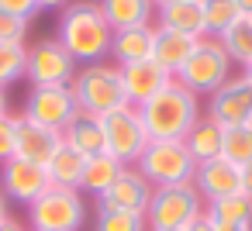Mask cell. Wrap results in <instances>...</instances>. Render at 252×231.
I'll use <instances>...</instances> for the list:
<instances>
[{
	"instance_id": "5bb4252c",
	"label": "cell",
	"mask_w": 252,
	"mask_h": 231,
	"mask_svg": "<svg viewBox=\"0 0 252 231\" xmlns=\"http://www.w3.org/2000/svg\"><path fill=\"white\" fill-rule=\"evenodd\" d=\"M121 80H125V97H128L131 107H142L145 100H152L159 90H166V87L173 83V76H169L156 59L121 66Z\"/></svg>"
},
{
	"instance_id": "b9f144b4",
	"label": "cell",
	"mask_w": 252,
	"mask_h": 231,
	"mask_svg": "<svg viewBox=\"0 0 252 231\" xmlns=\"http://www.w3.org/2000/svg\"><path fill=\"white\" fill-rule=\"evenodd\" d=\"M242 76H245V80H249V83H252V62H249V66H245V69H242Z\"/></svg>"
},
{
	"instance_id": "6da1fadb",
	"label": "cell",
	"mask_w": 252,
	"mask_h": 231,
	"mask_svg": "<svg viewBox=\"0 0 252 231\" xmlns=\"http://www.w3.org/2000/svg\"><path fill=\"white\" fill-rule=\"evenodd\" d=\"M56 38L76 59V66H90V62H104L111 56L114 31H111L107 18L100 14L97 0H73L69 7L59 11Z\"/></svg>"
},
{
	"instance_id": "5b68a950",
	"label": "cell",
	"mask_w": 252,
	"mask_h": 231,
	"mask_svg": "<svg viewBox=\"0 0 252 231\" xmlns=\"http://www.w3.org/2000/svg\"><path fill=\"white\" fill-rule=\"evenodd\" d=\"M135 169L159 190V186L193 183L197 162H193V155L187 152L183 142H173V138H152V142L145 145V152L138 155Z\"/></svg>"
},
{
	"instance_id": "e575fe53",
	"label": "cell",
	"mask_w": 252,
	"mask_h": 231,
	"mask_svg": "<svg viewBox=\"0 0 252 231\" xmlns=\"http://www.w3.org/2000/svg\"><path fill=\"white\" fill-rule=\"evenodd\" d=\"M0 231H32V228H28L25 221H18V217H11V214H7L4 221H0Z\"/></svg>"
},
{
	"instance_id": "836d02e7",
	"label": "cell",
	"mask_w": 252,
	"mask_h": 231,
	"mask_svg": "<svg viewBox=\"0 0 252 231\" xmlns=\"http://www.w3.org/2000/svg\"><path fill=\"white\" fill-rule=\"evenodd\" d=\"M183 231H218V224H214V221H211L207 214H200V217H197V221H193L190 228H183Z\"/></svg>"
},
{
	"instance_id": "74e56055",
	"label": "cell",
	"mask_w": 252,
	"mask_h": 231,
	"mask_svg": "<svg viewBox=\"0 0 252 231\" xmlns=\"http://www.w3.org/2000/svg\"><path fill=\"white\" fill-rule=\"evenodd\" d=\"M235 4H238L242 18H252V0H235Z\"/></svg>"
},
{
	"instance_id": "277c9868",
	"label": "cell",
	"mask_w": 252,
	"mask_h": 231,
	"mask_svg": "<svg viewBox=\"0 0 252 231\" xmlns=\"http://www.w3.org/2000/svg\"><path fill=\"white\" fill-rule=\"evenodd\" d=\"M231 56L224 52V45L218 42V38H211V35H204V38H197V45H193V52H190V59L183 62V69L176 73V83H183L190 93H197V97H211L218 87H224L235 73H231Z\"/></svg>"
},
{
	"instance_id": "8992f818",
	"label": "cell",
	"mask_w": 252,
	"mask_h": 231,
	"mask_svg": "<svg viewBox=\"0 0 252 231\" xmlns=\"http://www.w3.org/2000/svg\"><path fill=\"white\" fill-rule=\"evenodd\" d=\"M204 207L207 203L193 183L159 186V190H152L145 221H149V231H183L204 214Z\"/></svg>"
},
{
	"instance_id": "4fadbf2b",
	"label": "cell",
	"mask_w": 252,
	"mask_h": 231,
	"mask_svg": "<svg viewBox=\"0 0 252 231\" xmlns=\"http://www.w3.org/2000/svg\"><path fill=\"white\" fill-rule=\"evenodd\" d=\"M152 183L135 169V166H125L121 176L114 179V186L107 193L97 197V207H107V210H131V214H145L149 210V200H152Z\"/></svg>"
},
{
	"instance_id": "4dcf8cb0",
	"label": "cell",
	"mask_w": 252,
	"mask_h": 231,
	"mask_svg": "<svg viewBox=\"0 0 252 231\" xmlns=\"http://www.w3.org/2000/svg\"><path fill=\"white\" fill-rule=\"evenodd\" d=\"M14 152H18V117L4 114L0 117V166L14 159Z\"/></svg>"
},
{
	"instance_id": "3957f363",
	"label": "cell",
	"mask_w": 252,
	"mask_h": 231,
	"mask_svg": "<svg viewBox=\"0 0 252 231\" xmlns=\"http://www.w3.org/2000/svg\"><path fill=\"white\" fill-rule=\"evenodd\" d=\"M80 111L87 114H111L118 107H128V97H125V80H121V66L114 62H90V66H80L73 83H69Z\"/></svg>"
},
{
	"instance_id": "d590c367",
	"label": "cell",
	"mask_w": 252,
	"mask_h": 231,
	"mask_svg": "<svg viewBox=\"0 0 252 231\" xmlns=\"http://www.w3.org/2000/svg\"><path fill=\"white\" fill-rule=\"evenodd\" d=\"M69 4H73V0H38V11H63Z\"/></svg>"
},
{
	"instance_id": "52a82bcc",
	"label": "cell",
	"mask_w": 252,
	"mask_h": 231,
	"mask_svg": "<svg viewBox=\"0 0 252 231\" xmlns=\"http://www.w3.org/2000/svg\"><path fill=\"white\" fill-rule=\"evenodd\" d=\"M83 221H87V203L80 190L49 186L35 203H28L32 231H80Z\"/></svg>"
},
{
	"instance_id": "7c38bea8",
	"label": "cell",
	"mask_w": 252,
	"mask_h": 231,
	"mask_svg": "<svg viewBox=\"0 0 252 231\" xmlns=\"http://www.w3.org/2000/svg\"><path fill=\"white\" fill-rule=\"evenodd\" d=\"M49 173L45 166H35V162H25V159H7L4 166H0V190H4L7 200L14 203H35L45 190H49Z\"/></svg>"
},
{
	"instance_id": "ac0fdd59",
	"label": "cell",
	"mask_w": 252,
	"mask_h": 231,
	"mask_svg": "<svg viewBox=\"0 0 252 231\" xmlns=\"http://www.w3.org/2000/svg\"><path fill=\"white\" fill-rule=\"evenodd\" d=\"M156 28H169L190 38H204L207 25H204V4L200 0H176V4L156 7Z\"/></svg>"
},
{
	"instance_id": "484cf974",
	"label": "cell",
	"mask_w": 252,
	"mask_h": 231,
	"mask_svg": "<svg viewBox=\"0 0 252 231\" xmlns=\"http://www.w3.org/2000/svg\"><path fill=\"white\" fill-rule=\"evenodd\" d=\"M218 42L224 45V52L231 56V62H238L245 69L252 62V18H238L231 28H224L218 35Z\"/></svg>"
},
{
	"instance_id": "2e32d148",
	"label": "cell",
	"mask_w": 252,
	"mask_h": 231,
	"mask_svg": "<svg viewBox=\"0 0 252 231\" xmlns=\"http://www.w3.org/2000/svg\"><path fill=\"white\" fill-rule=\"evenodd\" d=\"M59 145H63V135L59 131L42 128V124H35V121H28V117L18 114V152H14L18 159L35 162V166H45Z\"/></svg>"
},
{
	"instance_id": "8fae6325",
	"label": "cell",
	"mask_w": 252,
	"mask_h": 231,
	"mask_svg": "<svg viewBox=\"0 0 252 231\" xmlns=\"http://www.w3.org/2000/svg\"><path fill=\"white\" fill-rule=\"evenodd\" d=\"M207 117H214L221 128H235V124H249L252 121V83L238 73L231 76L224 87H218L207 97Z\"/></svg>"
},
{
	"instance_id": "f35d334b",
	"label": "cell",
	"mask_w": 252,
	"mask_h": 231,
	"mask_svg": "<svg viewBox=\"0 0 252 231\" xmlns=\"http://www.w3.org/2000/svg\"><path fill=\"white\" fill-rule=\"evenodd\" d=\"M4 114H11V111H7V90H0V117Z\"/></svg>"
},
{
	"instance_id": "f1b7e54d",
	"label": "cell",
	"mask_w": 252,
	"mask_h": 231,
	"mask_svg": "<svg viewBox=\"0 0 252 231\" xmlns=\"http://www.w3.org/2000/svg\"><path fill=\"white\" fill-rule=\"evenodd\" d=\"M200 4H204V25H207V35L211 38H218L224 28H231L242 18V11H238L235 0H200Z\"/></svg>"
},
{
	"instance_id": "603a6c76",
	"label": "cell",
	"mask_w": 252,
	"mask_h": 231,
	"mask_svg": "<svg viewBox=\"0 0 252 231\" xmlns=\"http://www.w3.org/2000/svg\"><path fill=\"white\" fill-rule=\"evenodd\" d=\"M83 166H87V159H83L76 148H69V145L63 142V145L52 152V159L45 162V173H49V183H52V186H63V190H80Z\"/></svg>"
},
{
	"instance_id": "7402d4cb",
	"label": "cell",
	"mask_w": 252,
	"mask_h": 231,
	"mask_svg": "<svg viewBox=\"0 0 252 231\" xmlns=\"http://www.w3.org/2000/svg\"><path fill=\"white\" fill-rule=\"evenodd\" d=\"M183 145H187V152L193 155L197 166H200V162H211V159H218L221 148H224V128H221L214 117L204 114V117L190 128V135L183 138Z\"/></svg>"
},
{
	"instance_id": "ffe728a7",
	"label": "cell",
	"mask_w": 252,
	"mask_h": 231,
	"mask_svg": "<svg viewBox=\"0 0 252 231\" xmlns=\"http://www.w3.org/2000/svg\"><path fill=\"white\" fill-rule=\"evenodd\" d=\"M63 142H66L69 148H76L83 159L107 152V145H104V124H100V117H97V114H87V111H80V114H76V117L66 124V131H63Z\"/></svg>"
},
{
	"instance_id": "83f0119b",
	"label": "cell",
	"mask_w": 252,
	"mask_h": 231,
	"mask_svg": "<svg viewBox=\"0 0 252 231\" xmlns=\"http://www.w3.org/2000/svg\"><path fill=\"white\" fill-rule=\"evenodd\" d=\"M221 155L228 162H235L238 169L252 162V121L249 124H235V128H224V148Z\"/></svg>"
},
{
	"instance_id": "d6a6232c",
	"label": "cell",
	"mask_w": 252,
	"mask_h": 231,
	"mask_svg": "<svg viewBox=\"0 0 252 231\" xmlns=\"http://www.w3.org/2000/svg\"><path fill=\"white\" fill-rule=\"evenodd\" d=\"M0 11H7L21 21H32L38 14V0H0Z\"/></svg>"
},
{
	"instance_id": "30bf717a",
	"label": "cell",
	"mask_w": 252,
	"mask_h": 231,
	"mask_svg": "<svg viewBox=\"0 0 252 231\" xmlns=\"http://www.w3.org/2000/svg\"><path fill=\"white\" fill-rule=\"evenodd\" d=\"M76 114H80V104L69 87H32L25 97V111H21V117L42 124V128H52L59 135L66 131V124Z\"/></svg>"
},
{
	"instance_id": "1f68e13d",
	"label": "cell",
	"mask_w": 252,
	"mask_h": 231,
	"mask_svg": "<svg viewBox=\"0 0 252 231\" xmlns=\"http://www.w3.org/2000/svg\"><path fill=\"white\" fill-rule=\"evenodd\" d=\"M28 25H32V21H21V18H14V14H7V11H0V42H21V45H25Z\"/></svg>"
},
{
	"instance_id": "f546056e",
	"label": "cell",
	"mask_w": 252,
	"mask_h": 231,
	"mask_svg": "<svg viewBox=\"0 0 252 231\" xmlns=\"http://www.w3.org/2000/svg\"><path fill=\"white\" fill-rule=\"evenodd\" d=\"M94 231H149L145 214H131V210H107L97 207V221Z\"/></svg>"
},
{
	"instance_id": "ba28073f",
	"label": "cell",
	"mask_w": 252,
	"mask_h": 231,
	"mask_svg": "<svg viewBox=\"0 0 252 231\" xmlns=\"http://www.w3.org/2000/svg\"><path fill=\"white\" fill-rule=\"evenodd\" d=\"M104 124V145H107V155H114L121 166H135L138 155L145 152V145L152 142L145 124H142V114L138 107H118L111 114L100 117Z\"/></svg>"
},
{
	"instance_id": "d6986e66",
	"label": "cell",
	"mask_w": 252,
	"mask_h": 231,
	"mask_svg": "<svg viewBox=\"0 0 252 231\" xmlns=\"http://www.w3.org/2000/svg\"><path fill=\"white\" fill-rule=\"evenodd\" d=\"M97 4H100V14L107 18L111 31L156 25V4L152 0H97Z\"/></svg>"
},
{
	"instance_id": "9c48e42d",
	"label": "cell",
	"mask_w": 252,
	"mask_h": 231,
	"mask_svg": "<svg viewBox=\"0 0 252 231\" xmlns=\"http://www.w3.org/2000/svg\"><path fill=\"white\" fill-rule=\"evenodd\" d=\"M76 59L59 45V38H42L28 45V62H25V80L32 87H69L76 76Z\"/></svg>"
},
{
	"instance_id": "8d00e7d4",
	"label": "cell",
	"mask_w": 252,
	"mask_h": 231,
	"mask_svg": "<svg viewBox=\"0 0 252 231\" xmlns=\"http://www.w3.org/2000/svg\"><path fill=\"white\" fill-rule=\"evenodd\" d=\"M242 193H249V197H252V162H249V166H242Z\"/></svg>"
},
{
	"instance_id": "60d3db41",
	"label": "cell",
	"mask_w": 252,
	"mask_h": 231,
	"mask_svg": "<svg viewBox=\"0 0 252 231\" xmlns=\"http://www.w3.org/2000/svg\"><path fill=\"white\" fill-rule=\"evenodd\" d=\"M7 217V197H4V190H0V221Z\"/></svg>"
},
{
	"instance_id": "e0dca14e",
	"label": "cell",
	"mask_w": 252,
	"mask_h": 231,
	"mask_svg": "<svg viewBox=\"0 0 252 231\" xmlns=\"http://www.w3.org/2000/svg\"><path fill=\"white\" fill-rule=\"evenodd\" d=\"M152 45H156V25H142V28H125L114 31L111 38V62L114 66H131V62H145L152 59Z\"/></svg>"
},
{
	"instance_id": "9a60e30c",
	"label": "cell",
	"mask_w": 252,
	"mask_h": 231,
	"mask_svg": "<svg viewBox=\"0 0 252 231\" xmlns=\"http://www.w3.org/2000/svg\"><path fill=\"white\" fill-rule=\"evenodd\" d=\"M193 186L200 190L204 203H207V200H218V197H228V193H238V190H242V169H238L235 162H228L224 155H218V159L197 166Z\"/></svg>"
},
{
	"instance_id": "44dd1931",
	"label": "cell",
	"mask_w": 252,
	"mask_h": 231,
	"mask_svg": "<svg viewBox=\"0 0 252 231\" xmlns=\"http://www.w3.org/2000/svg\"><path fill=\"white\" fill-rule=\"evenodd\" d=\"M197 38L190 35H180V31H169V28H156V45H152V59L176 80V73L183 69V62L190 59Z\"/></svg>"
},
{
	"instance_id": "ab89813d",
	"label": "cell",
	"mask_w": 252,
	"mask_h": 231,
	"mask_svg": "<svg viewBox=\"0 0 252 231\" xmlns=\"http://www.w3.org/2000/svg\"><path fill=\"white\" fill-rule=\"evenodd\" d=\"M218 231H252L249 224H224V228H218Z\"/></svg>"
},
{
	"instance_id": "d4e9b609",
	"label": "cell",
	"mask_w": 252,
	"mask_h": 231,
	"mask_svg": "<svg viewBox=\"0 0 252 231\" xmlns=\"http://www.w3.org/2000/svg\"><path fill=\"white\" fill-rule=\"evenodd\" d=\"M204 214H207L218 228H224V224H249V228H252V197L238 190V193L207 200Z\"/></svg>"
},
{
	"instance_id": "cb8c5ba5",
	"label": "cell",
	"mask_w": 252,
	"mask_h": 231,
	"mask_svg": "<svg viewBox=\"0 0 252 231\" xmlns=\"http://www.w3.org/2000/svg\"><path fill=\"white\" fill-rule=\"evenodd\" d=\"M121 162L114 159V155H107V152H100V155H90L87 159V166H83V179H80V193H90V197H100V193H107L111 186H114V179L121 176Z\"/></svg>"
},
{
	"instance_id": "7bdbcfd3",
	"label": "cell",
	"mask_w": 252,
	"mask_h": 231,
	"mask_svg": "<svg viewBox=\"0 0 252 231\" xmlns=\"http://www.w3.org/2000/svg\"><path fill=\"white\" fill-rule=\"evenodd\" d=\"M156 7H166V4H176V0H152Z\"/></svg>"
},
{
	"instance_id": "4316f807",
	"label": "cell",
	"mask_w": 252,
	"mask_h": 231,
	"mask_svg": "<svg viewBox=\"0 0 252 231\" xmlns=\"http://www.w3.org/2000/svg\"><path fill=\"white\" fill-rule=\"evenodd\" d=\"M25 62H28V45L0 42V90H7L18 80H25Z\"/></svg>"
},
{
	"instance_id": "7a4b0ae2",
	"label": "cell",
	"mask_w": 252,
	"mask_h": 231,
	"mask_svg": "<svg viewBox=\"0 0 252 231\" xmlns=\"http://www.w3.org/2000/svg\"><path fill=\"white\" fill-rule=\"evenodd\" d=\"M142 114V124L149 131V138H173V142H183L190 135V128L204 117V107H200V97L190 93L183 83H169L166 90H159L152 100H145L138 107Z\"/></svg>"
}]
</instances>
